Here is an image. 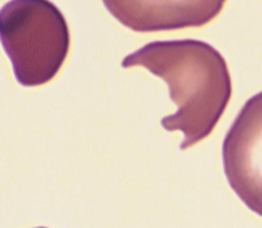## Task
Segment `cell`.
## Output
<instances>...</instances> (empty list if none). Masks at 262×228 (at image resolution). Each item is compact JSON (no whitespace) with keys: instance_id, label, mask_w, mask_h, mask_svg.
Returning a JSON list of instances; mask_svg holds the SVG:
<instances>
[{"instance_id":"6da1fadb","label":"cell","mask_w":262,"mask_h":228,"mask_svg":"<svg viewBox=\"0 0 262 228\" xmlns=\"http://www.w3.org/2000/svg\"><path fill=\"white\" fill-rule=\"evenodd\" d=\"M121 65L144 67L165 81L177 110L164 117L161 126L184 134L180 150H188L214 131L232 96L224 56L200 39L149 42L125 56Z\"/></svg>"},{"instance_id":"7a4b0ae2","label":"cell","mask_w":262,"mask_h":228,"mask_svg":"<svg viewBox=\"0 0 262 228\" xmlns=\"http://www.w3.org/2000/svg\"><path fill=\"white\" fill-rule=\"evenodd\" d=\"M0 39L23 87L53 80L70 50L67 21L48 0L7 2L0 11Z\"/></svg>"},{"instance_id":"5b68a950","label":"cell","mask_w":262,"mask_h":228,"mask_svg":"<svg viewBox=\"0 0 262 228\" xmlns=\"http://www.w3.org/2000/svg\"><path fill=\"white\" fill-rule=\"evenodd\" d=\"M37 228H46V227H37Z\"/></svg>"},{"instance_id":"277c9868","label":"cell","mask_w":262,"mask_h":228,"mask_svg":"<svg viewBox=\"0 0 262 228\" xmlns=\"http://www.w3.org/2000/svg\"><path fill=\"white\" fill-rule=\"evenodd\" d=\"M117 20L134 32L202 27L224 6L223 2H104Z\"/></svg>"},{"instance_id":"3957f363","label":"cell","mask_w":262,"mask_h":228,"mask_svg":"<svg viewBox=\"0 0 262 228\" xmlns=\"http://www.w3.org/2000/svg\"><path fill=\"white\" fill-rule=\"evenodd\" d=\"M222 160L231 189L262 216V91L245 102L227 131Z\"/></svg>"}]
</instances>
